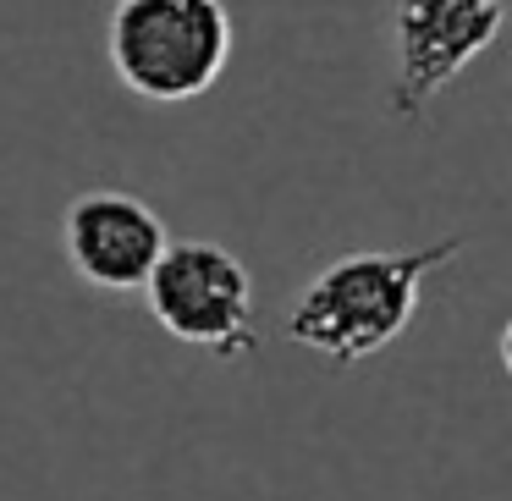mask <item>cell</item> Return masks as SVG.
<instances>
[{
	"instance_id": "4",
	"label": "cell",
	"mask_w": 512,
	"mask_h": 501,
	"mask_svg": "<svg viewBox=\"0 0 512 501\" xmlns=\"http://www.w3.org/2000/svg\"><path fill=\"white\" fill-rule=\"evenodd\" d=\"M397 78L391 111L402 122L424 116V105L452 89L501 34V0H397Z\"/></svg>"
},
{
	"instance_id": "1",
	"label": "cell",
	"mask_w": 512,
	"mask_h": 501,
	"mask_svg": "<svg viewBox=\"0 0 512 501\" xmlns=\"http://www.w3.org/2000/svg\"><path fill=\"white\" fill-rule=\"evenodd\" d=\"M457 248H463V237L331 259L287 309V336L331 364H364L413 325L424 303V281L441 265H452Z\"/></svg>"
},
{
	"instance_id": "2",
	"label": "cell",
	"mask_w": 512,
	"mask_h": 501,
	"mask_svg": "<svg viewBox=\"0 0 512 501\" xmlns=\"http://www.w3.org/2000/svg\"><path fill=\"white\" fill-rule=\"evenodd\" d=\"M105 56L138 100L188 105L221 83L232 61V17L221 0H116Z\"/></svg>"
},
{
	"instance_id": "5",
	"label": "cell",
	"mask_w": 512,
	"mask_h": 501,
	"mask_svg": "<svg viewBox=\"0 0 512 501\" xmlns=\"http://www.w3.org/2000/svg\"><path fill=\"white\" fill-rule=\"evenodd\" d=\"M166 243V221L138 193L122 188L78 193L61 221V248H67L72 276L94 292H138L155 259L166 254Z\"/></svg>"
},
{
	"instance_id": "3",
	"label": "cell",
	"mask_w": 512,
	"mask_h": 501,
	"mask_svg": "<svg viewBox=\"0 0 512 501\" xmlns=\"http://www.w3.org/2000/svg\"><path fill=\"white\" fill-rule=\"evenodd\" d=\"M155 325L182 347H204L215 358H248L259 347V309L248 265L221 243H166L144 287Z\"/></svg>"
}]
</instances>
